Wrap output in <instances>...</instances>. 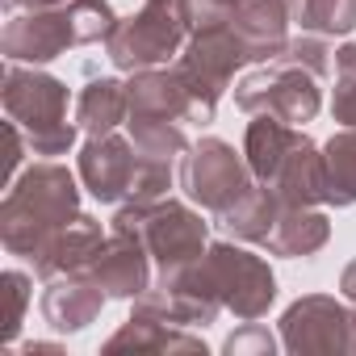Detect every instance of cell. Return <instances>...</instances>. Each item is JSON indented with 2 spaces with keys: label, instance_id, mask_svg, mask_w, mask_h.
Listing matches in <instances>:
<instances>
[{
  "label": "cell",
  "instance_id": "ac0fdd59",
  "mask_svg": "<svg viewBox=\"0 0 356 356\" xmlns=\"http://www.w3.org/2000/svg\"><path fill=\"white\" fill-rule=\"evenodd\" d=\"M268 189L285 202V206H323L327 185H323V147L302 134V143L277 163V172L268 176Z\"/></svg>",
  "mask_w": 356,
  "mask_h": 356
},
{
  "label": "cell",
  "instance_id": "5b68a950",
  "mask_svg": "<svg viewBox=\"0 0 356 356\" xmlns=\"http://www.w3.org/2000/svg\"><path fill=\"white\" fill-rule=\"evenodd\" d=\"M197 273L210 285V293L222 302V310H231L239 323L264 318L268 306L277 302V277H273L268 260L239 243H227V239L210 243L206 256L197 260Z\"/></svg>",
  "mask_w": 356,
  "mask_h": 356
},
{
  "label": "cell",
  "instance_id": "7c38bea8",
  "mask_svg": "<svg viewBox=\"0 0 356 356\" xmlns=\"http://www.w3.org/2000/svg\"><path fill=\"white\" fill-rule=\"evenodd\" d=\"M76 47L80 42H76V26H72L67 5L9 13L5 34H0V55H5L9 63H30V67L55 63L59 55H67Z\"/></svg>",
  "mask_w": 356,
  "mask_h": 356
},
{
  "label": "cell",
  "instance_id": "30bf717a",
  "mask_svg": "<svg viewBox=\"0 0 356 356\" xmlns=\"http://www.w3.org/2000/svg\"><path fill=\"white\" fill-rule=\"evenodd\" d=\"M252 63V51L243 47V38L231 30V22H210V26H193L181 59H176V67H181L189 76V84L206 97V101H222V92L231 88L235 72Z\"/></svg>",
  "mask_w": 356,
  "mask_h": 356
},
{
  "label": "cell",
  "instance_id": "5bb4252c",
  "mask_svg": "<svg viewBox=\"0 0 356 356\" xmlns=\"http://www.w3.org/2000/svg\"><path fill=\"white\" fill-rule=\"evenodd\" d=\"M105 227L92 218V214H80L72 218L67 227H59L34 256V277L38 281H51V277H67V273H88V264L97 260V252L105 248Z\"/></svg>",
  "mask_w": 356,
  "mask_h": 356
},
{
  "label": "cell",
  "instance_id": "e0dca14e",
  "mask_svg": "<svg viewBox=\"0 0 356 356\" xmlns=\"http://www.w3.org/2000/svg\"><path fill=\"white\" fill-rule=\"evenodd\" d=\"M231 30L252 51V63H273L289 42V0H248L231 17Z\"/></svg>",
  "mask_w": 356,
  "mask_h": 356
},
{
  "label": "cell",
  "instance_id": "44dd1931",
  "mask_svg": "<svg viewBox=\"0 0 356 356\" xmlns=\"http://www.w3.org/2000/svg\"><path fill=\"white\" fill-rule=\"evenodd\" d=\"M130 118V88L113 76L88 80L84 92L76 97V126L97 138V134H113L122 122Z\"/></svg>",
  "mask_w": 356,
  "mask_h": 356
},
{
  "label": "cell",
  "instance_id": "4316f807",
  "mask_svg": "<svg viewBox=\"0 0 356 356\" xmlns=\"http://www.w3.org/2000/svg\"><path fill=\"white\" fill-rule=\"evenodd\" d=\"M331 118L339 126H356V42L335 51V88H331Z\"/></svg>",
  "mask_w": 356,
  "mask_h": 356
},
{
  "label": "cell",
  "instance_id": "d4e9b609",
  "mask_svg": "<svg viewBox=\"0 0 356 356\" xmlns=\"http://www.w3.org/2000/svg\"><path fill=\"white\" fill-rule=\"evenodd\" d=\"M130 126V143L143 151V155H151V159H168V163H176L193 143H189V130L181 126V122H155V118H130L126 122Z\"/></svg>",
  "mask_w": 356,
  "mask_h": 356
},
{
  "label": "cell",
  "instance_id": "4dcf8cb0",
  "mask_svg": "<svg viewBox=\"0 0 356 356\" xmlns=\"http://www.w3.org/2000/svg\"><path fill=\"white\" fill-rule=\"evenodd\" d=\"M239 5H248V0H189L193 9V26H210V22H227Z\"/></svg>",
  "mask_w": 356,
  "mask_h": 356
},
{
  "label": "cell",
  "instance_id": "1f68e13d",
  "mask_svg": "<svg viewBox=\"0 0 356 356\" xmlns=\"http://www.w3.org/2000/svg\"><path fill=\"white\" fill-rule=\"evenodd\" d=\"M67 5V0H5V9L9 13H26V9H59Z\"/></svg>",
  "mask_w": 356,
  "mask_h": 356
},
{
  "label": "cell",
  "instance_id": "484cf974",
  "mask_svg": "<svg viewBox=\"0 0 356 356\" xmlns=\"http://www.w3.org/2000/svg\"><path fill=\"white\" fill-rule=\"evenodd\" d=\"M67 13H72V26H76V42L80 47H97V42H109V34L118 30V13L109 0H67Z\"/></svg>",
  "mask_w": 356,
  "mask_h": 356
},
{
  "label": "cell",
  "instance_id": "277c9868",
  "mask_svg": "<svg viewBox=\"0 0 356 356\" xmlns=\"http://www.w3.org/2000/svg\"><path fill=\"white\" fill-rule=\"evenodd\" d=\"M189 34H193L189 0H143L138 13L118 22V30L105 42V55L118 72L134 76L147 67H168L185 51Z\"/></svg>",
  "mask_w": 356,
  "mask_h": 356
},
{
  "label": "cell",
  "instance_id": "9c48e42d",
  "mask_svg": "<svg viewBox=\"0 0 356 356\" xmlns=\"http://www.w3.org/2000/svg\"><path fill=\"white\" fill-rule=\"evenodd\" d=\"M130 88V118H155V122H181V126H210L214 122V101H206L189 76L168 63V67H147L126 80ZM126 118V122H130Z\"/></svg>",
  "mask_w": 356,
  "mask_h": 356
},
{
  "label": "cell",
  "instance_id": "603a6c76",
  "mask_svg": "<svg viewBox=\"0 0 356 356\" xmlns=\"http://www.w3.org/2000/svg\"><path fill=\"white\" fill-rule=\"evenodd\" d=\"M323 185H327L323 206L335 210L356 206V126H339L323 143Z\"/></svg>",
  "mask_w": 356,
  "mask_h": 356
},
{
  "label": "cell",
  "instance_id": "ffe728a7",
  "mask_svg": "<svg viewBox=\"0 0 356 356\" xmlns=\"http://www.w3.org/2000/svg\"><path fill=\"white\" fill-rule=\"evenodd\" d=\"M302 126H289L281 118H268V113H256L243 130V155H248V168L260 185H268V176L277 172V163L302 143Z\"/></svg>",
  "mask_w": 356,
  "mask_h": 356
},
{
  "label": "cell",
  "instance_id": "ba28073f",
  "mask_svg": "<svg viewBox=\"0 0 356 356\" xmlns=\"http://www.w3.org/2000/svg\"><path fill=\"white\" fill-rule=\"evenodd\" d=\"M281 348L293 356L314 352H348L356 356V314L348 302L331 293H306L285 306L281 314Z\"/></svg>",
  "mask_w": 356,
  "mask_h": 356
},
{
  "label": "cell",
  "instance_id": "7a4b0ae2",
  "mask_svg": "<svg viewBox=\"0 0 356 356\" xmlns=\"http://www.w3.org/2000/svg\"><path fill=\"white\" fill-rule=\"evenodd\" d=\"M0 101H5V118L22 126L30 138V151L42 159H59L76 147L84 134L76 118H67L72 92L59 76L30 67V63H9L5 59V80H0Z\"/></svg>",
  "mask_w": 356,
  "mask_h": 356
},
{
  "label": "cell",
  "instance_id": "52a82bcc",
  "mask_svg": "<svg viewBox=\"0 0 356 356\" xmlns=\"http://www.w3.org/2000/svg\"><path fill=\"white\" fill-rule=\"evenodd\" d=\"M235 105L248 118L268 113V118H281L289 126H306L323 109V80L298 63L273 59L235 84Z\"/></svg>",
  "mask_w": 356,
  "mask_h": 356
},
{
  "label": "cell",
  "instance_id": "8992f818",
  "mask_svg": "<svg viewBox=\"0 0 356 356\" xmlns=\"http://www.w3.org/2000/svg\"><path fill=\"white\" fill-rule=\"evenodd\" d=\"M252 185H256V176L248 168V155L235 151V143H227V138L206 134L181 155V189H185V197L197 210L214 214V218L222 210H231Z\"/></svg>",
  "mask_w": 356,
  "mask_h": 356
},
{
  "label": "cell",
  "instance_id": "836d02e7",
  "mask_svg": "<svg viewBox=\"0 0 356 356\" xmlns=\"http://www.w3.org/2000/svg\"><path fill=\"white\" fill-rule=\"evenodd\" d=\"M22 352H59V343H42V339H34V343H22Z\"/></svg>",
  "mask_w": 356,
  "mask_h": 356
},
{
  "label": "cell",
  "instance_id": "3957f363",
  "mask_svg": "<svg viewBox=\"0 0 356 356\" xmlns=\"http://www.w3.org/2000/svg\"><path fill=\"white\" fill-rule=\"evenodd\" d=\"M109 227L134 235L147 248V256L155 264V277L197 264L210 248V222L202 218V210L193 202H181V197L126 202V206H118Z\"/></svg>",
  "mask_w": 356,
  "mask_h": 356
},
{
  "label": "cell",
  "instance_id": "e575fe53",
  "mask_svg": "<svg viewBox=\"0 0 356 356\" xmlns=\"http://www.w3.org/2000/svg\"><path fill=\"white\" fill-rule=\"evenodd\" d=\"M352 314H356V302H352Z\"/></svg>",
  "mask_w": 356,
  "mask_h": 356
},
{
  "label": "cell",
  "instance_id": "d6986e66",
  "mask_svg": "<svg viewBox=\"0 0 356 356\" xmlns=\"http://www.w3.org/2000/svg\"><path fill=\"white\" fill-rule=\"evenodd\" d=\"M331 239V218L314 206H281L268 239L260 243L268 256H281V260H302V256H314L323 252Z\"/></svg>",
  "mask_w": 356,
  "mask_h": 356
},
{
  "label": "cell",
  "instance_id": "8fae6325",
  "mask_svg": "<svg viewBox=\"0 0 356 356\" xmlns=\"http://www.w3.org/2000/svg\"><path fill=\"white\" fill-rule=\"evenodd\" d=\"M138 168H143L138 147L113 130V134H97L80 147L76 176L101 206H126V202H134Z\"/></svg>",
  "mask_w": 356,
  "mask_h": 356
},
{
  "label": "cell",
  "instance_id": "cb8c5ba5",
  "mask_svg": "<svg viewBox=\"0 0 356 356\" xmlns=\"http://www.w3.org/2000/svg\"><path fill=\"white\" fill-rule=\"evenodd\" d=\"M289 22L302 34L348 38L356 30V0H289Z\"/></svg>",
  "mask_w": 356,
  "mask_h": 356
},
{
  "label": "cell",
  "instance_id": "4fadbf2b",
  "mask_svg": "<svg viewBox=\"0 0 356 356\" xmlns=\"http://www.w3.org/2000/svg\"><path fill=\"white\" fill-rule=\"evenodd\" d=\"M88 273H92V281L105 289L109 302H134V298H143V293L151 289V281H155V264H151L147 248H143L134 235L113 231V227H109L105 248H101L97 260L88 264Z\"/></svg>",
  "mask_w": 356,
  "mask_h": 356
},
{
  "label": "cell",
  "instance_id": "2e32d148",
  "mask_svg": "<svg viewBox=\"0 0 356 356\" xmlns=\"http://www.w3.org/2000/svg\"><path fill=\"white\" fill-rule=\"evenodd\" d=\"M101 352H168V356L185 352V356H206L210 348H206V339L193 335L189 327H176V323H168V318H155V314L134 310V314L101 343Z\"/></svg>",
  "mask_w": 356,
  "mask_h": 356
},
{
  "label": "cell",
  "instance_id": "83f0119b",
  "mask_svg": "<svg viewBox=\"0 0 356 356\" xmlns=\"http://www.w3.org/2000/svg\"><path fill=\"white\" fill-rule=\"evenodd\" d=\"M0 285H5V298H9V314H5V348H17V331H22L26 310H30V298H34V277L22 273V268H5Z\"/></svg>",
  "mask_w": 356,
  "mask_h": 356
},
{
  "label": "cell",
  "instance_id": "9a60e30c",
  "mask_svg": "<svg viewBox=\"0 0 356 356\" xmlns=\"http://www.w3.org/2000/svg\"><path fill=\"white\" fill-rule=\"evenodd\" d=\"M105 289L92 281V273H67V277H51L42 289V318L51 331L59 335H76L84 327H92L105 310Z\"/></svg>",
  "mask_w": 356,
  "mask_h": 356
},
{
  "label": "cell",
  "instance_id": "f546056e",
  "mask_svg": "<svg viewBox=\"0 0 356 356\" xmlns=\"http://www.w3.org/2000/svg\"><path fill=\"white\" fill-rule=\"evenodd\" d=\"M281 348V335H273L264 323L248 318L243 327H235L227 339H222V352L227 356H273Z\"/></svg>",
  "mask_w": 356,
  "mask_h": 356
},
{
  "label": "cell",
  "instance_id": "6da1fadb",
  "mask_svg": "<svg viewBox=\"0 0 356 356\" xmlns=\"http://www.w3.org/2000/svg\"><path fill=\"white\" fill-rule=\"evenodd\" d=\"M80 185L59 159H34L0 202V243L9 256H34L59 227L80 218Z\"/></svg>",
  "mask_w": 356,
  "mask_h": 356
},
{
  "label": "cell",
  "instance_id": "f1b7e54d",
  "mask_svg": "<svg viewBox=\"0 0 356 356\" xmlns=\"http://www.w3.org/2000/svg\"><path fill=\"white\" fill-rule=\"evenodd\" d=\"M277 59L298 63V67L314 72L318 80H327V76L335 72V51H331V47H327V38H318V34H298V38H289V42H285V51H281Z\"/></svg>",
  "mask_w": 356,
  "mask_h": 356
},
{
  "label": "cell",
  "instance_id": "7402d4cb",
  "mask_svg": "<svg viewBox=\"0 0 356 356\" xmlns=\"http://www.w3.org/2000/svg\"><path fill=\"white\" fill-rule=\"evenodd\" d=\"M281 206H285V202H281L268 185H260V181H256V185H252L235 206H231V210H222V214H218V227H222L227 235H235L239 243H256V248H260V243L268 239V231H273V222H277Z\"/></svg>",
  "mask_w": 356,
  "mask_h": 356
},
{
  "label": "cell",
  "instance_id": "d6a6232c",
  "mask_svg": "<svg viewBox=\"0 0 356 356\" xmlns=\"http://www.w3.org/2000/svg\"><path fill=\"white\" fill-rule=\"evenodd\" d=\"M339 293H343L348 302H356V260L343 264V273H339Z\"/></svg>",
  "mask_w": 356,
  "mask_h": 356
}]
</instances>
